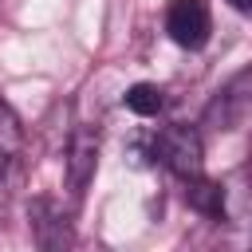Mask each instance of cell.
I'll use <instances>...</instances> for the list:
<instances>
[{"instance_id": "1", "label": "cell", "mask_w": 252, "mask_h": 252, "mask_svg": "<svg viewBox=\"0 0 252 252\" xmlns=\"http://www.w3.org/2000/svg\"><path fill=\"white\" fill-rule=\"evenodd\" d=\"M154 154L158 161L173 173V177H197L205 169V146H201V134L197 126H185V122H169L154 134Z\"/></svg>"}, {"instance_id": "2", "label": "cell", "mask_w": 252, "mask_h": 252, "mask_svg": "<svg viewBox=\"0 0 252 252\" xmlns=\"http://www.w3.org/2000/svg\"><path fill=\"white\" fill-rule=\"evenodd\" d=\"M248 118H252V67L236 71L205 106V126L217 134L240 130Z\"/></svg>"}, {"instance_id": "3", "label": "cell", "mask_w": 252, "mask_h": 252, "mask_svg": "<svg viewBox=\"0 0 252 252\" xmlns=\"http://www.w3.org/2000/svg\"><path fill=\"white\" fill-rule=\"evenodd\" d=\"M165 32L177 47L201 51L213 35V16L205 0H169L165 4Z\"/></svg>"}, {"instance_id": "4", "label": "cell", "mask_w": 252, "mask_h": 252, "mask_svg": "<svg viewBox=\"0 0 252 252\" xmlns=\"http://www.w3.org/2000/svg\"><path fill=\"white\" fill-rule=\"evenodd\" d=\"M63 169H67V189L79 197L94 169H98V130L94 126H75L71 138H67V150H63Z\"/></svg>"}, {"instance_id": "5", "label": "cell", "mask_w": 252, "mask_h": 252, "mask_svg": "<svg viewBox=\"0 0 252 252\" xmlns=\"http://www.w3.org/2000/svg\"><path fill=\"white\" fill-rule=\"evenodd\" d=\"M28 217H32V232H35V244L39 248H71L75 244V232L67 224V213L55 201H47V197L32 201Z\"/></svg>"}, {"instance_id": "6", "label": "cell", "mask_w": 252, "mask_h": 252, "mask_svg": "<svg viewBox=\"0 0 252 252\" xmlns=\"http://www.w3.org/2000/svg\"><path fill=\"white\" fill-rule=\"evenodd\" d=\"M220 185H224V220L248 224L252 220V165H240Z\"/></svg>"}, {"instance_id": "7", "label": "cell", "mask_w": 252, "mask_h": 252, "mask_svg": "<svg viewBox=\"0 0 252 252\" xmlns=\"http://www.w3.org/2000/svg\"><path fill=\"white\" fill-rule=\"evenodd\" d=\"M185 205L201 217H213V220H224V185L220 181H209L205 173L197 177H185Z\"/></svg>"}, {"instance_id": "8", "label": "cell", "mask_w": 252, "mask_h": 252, "mask_svg": "<svg viewBox=\"0 0 252 252\" xmlns=\"http://www.w3.org/2000/svg\"><path fill=\"white\" fill-rule=\"evenodd\" d=\"M122 102H126V110H134L138 118H150V114H158V110L165 106V91H161L158 83H134V87L122 94Z\"/></svg>"}, {"instance_id": "9", "label": "cell", "mask_w": 252, "mask_h": 252, "mask_svg": "<svg viewBox=\"0 0 252 252\" xmlns=\"http://www.w3.org/2000/svg\"><path fill=\"white\" fill-rule=\"evenodd\" d=\"M20 150H24V126H20L16 110L0 98V165L20 158Z\"/></svg>"}, {"instance_id": "10", "label": "cell", "mask_w": 252, "mask_h": 252, "mask_svg": "<svg viewBox=\"0 0 252 252\" xmlns=\"http://www.w3.org/2000/svg\"><path fill=\"white\" fill-rule=\"evenodd\" d=\"M126 158H130V165H138V169L154 165V161H158V154H154V134H146V138H130Z\"/></svg>"}, {"instance_id": "11", "label": "cell", "mask_w": 252, "mask_h": 252, "mask_svg": "<svg viewBox=\"0 0 252 252\" xmlns=\"http://www.w3.org/2000/svg\"><path fill=\"white\" fill-rule=\"evenodd\" d=\"M4 213H8V181L0 177V217H4Z\"/></svg>"}, {"instance_id": "12", "label": "cell", "mask_w": 252, "mask_h": 252, "mask_svg": "<svg viewBox=\"0 0 252 252\" xmlns=\"http://www.w3.org/2000/svg\"><path fill=\"white\" fill-rule=\"evenodd\" d=\"M236 12H244V16H252V0H228Z\"/></svg>"}]
</instances>
